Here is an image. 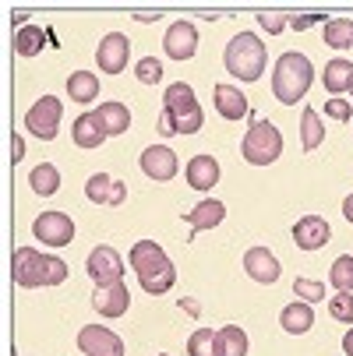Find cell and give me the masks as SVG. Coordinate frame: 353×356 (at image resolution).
<instances>
[{"instance_id": "6da1fadb", "label": "cell", "mask_w": 353, "mask_h": 356, "mask_svg": "<svg viewBox=\"0 0 353 356\" xmlns=\"http://www.w3.org/2000/svg\"><path fill=\"white\" fill-rule=\"evenodd\" d=\"M201 124H205V113H201L194 88L177 81L166 88L163 95V113H159V134L173 138V134H198Z\"/></svg>"}, {"instance_id": "7a4b0ae2", "label": "cell", "mask_w": 353, "mask_h": 356, "mask_svg": "<svg viewBox=\"0 0 353 356\" xmlns=\"http://www.w3.org/2000/svg\"><path fill=\"white\" fill-rule=\"evenodd\" d=\"M127 261L138 272V282H141L145 293L159 296V293H166L177 282V268H173V261L166 258V250L156 240H138L131 247V254H127Z\"/></svg>"}, {"instance_id": "3957f363", "label": "cell", "mask_w": 353, "mask_h": 356, "mask_svg": "<svg viewBox=\"0 0 353 356\" xmlns=\"http://www.w3.org/2000/svg\"><path fill=\"white\" fill-rule=\"evenodd\" d=\"M311 81H315V67L304 54H297V49L279 54V60L272 67V95L283 106H297V99L308 95Z\"/></svg>"}, {"instance_id": "277c9868", "label": "cell", "mask_w": 353, "mask_h": 356, "mask_svg": "<svg viewBox=\"0 0 353 356\" xmlns=\"http://www.w3.org/2000/svg\"><path fill=\"white\" fill-rule=\"evenodd\" d=\"M15 282L22 289H36V286H61L68 279V265L54 254H36L32 247H18L15 261H11Z\"/></svg>"}, {"instance_id": "5b68a950", "label": "cell", "mask_w": 353, "mask_h": 356, "mask_svg": "<svg viewBox=\"0 0 353 356\" xmlns=\"http://www.w3.org/2000/svg\"><path fill=\"white\" fill-rule=\"evenodd\" d=\"M223 64L233 78L240 81H258L265 74V42L255 35V32H237L230 42H226V54H223Z\"/></svg>"}, {"instance_id": "8992f818", "label": "cell", "mask_w": 353, "mask_h": 356, "mask_svg": "<svg viewBox=\"0 0 353 356\" xmlns=\"http://www.w3.org/2000/svg\"><path fill=\"white\" fill-rule=\"evenodd\" d=\"M240 152H244V159H247L251 166H269V163H276V159L283 156V134H279V127L269 124V120H255V124L247 127L244 141H240Z\"/></svg>"}, {"instance_id": "52a82bcc", "label": "cell", "mask_w": 353, "mask_h": 356, "mask_svg": "<svg viewBox=\"0 0 353 356\" xmlns=\"http://www.w3.org/2000/svg\"><path fill=\"white\" fill-rule=\"evenodd\" d=\"M61 120H64V106L57 95H42L32 103V110L25 113V127L29 134H36L39 141H54L57 131H61Z\"/></svg>"}, {"instance_id": "ba28073f", "label": "cell", "mask_w": 353, "mask_h": 356, "mask_svg": "<svg viewBox=\"0 0 353 356\" xmlns=\"http://www.w3.org/2000/svg\"><path fill=\"white\" fill-rule=\"evenodd\" d=\"M85 268H88V275H92L95 286H113V282L124 279V258H120L113 247H107V243L92 247Z\"/></svg>"}, {"instance_id": "9c48e42d", "label": "cell", "mask_w": 353, "mask_h": 356, "mask_svg": "<svg viewBox=\"0 0 353 356\" xmlns=\"http://www.w3.org/2000/svg\"><path fill=\"white\" fill-rule=\"evenodd\" d=\"M32 233L36 240H42L46 247H68L74 240V219L64 216V212H42L36 222H32Z\"/></svg>"}, {"instance_id": "30bf717a", "label": "cell", "mask_w": 353, "mask_h": 356, "mask_svg": "<svg viewBox=\"0 0 353 356\" xmlns=\"http://www.w3.org/2000/svg\"><path fill=\"white\" fill-rule=\"evenodd\" d=\"M127 54H131V42L124 32H110L99 39V49H95V60H99V71L107 74H120L127 67Z\"/></svg>"}, {"instance_id": "8fae6325", "label": "cell", "mask_w": 353, "mask_h": 356, "mask_svg": "<svg viewBox=\"0 0 353 356\" xmlns=\"http://www.w3.org/2000/svg\"><path fill=\"white\" fill-rule=\"evenodd\" d=\"M78 349L85 356H124V342L110 328H99V325H85L78 332Z\"/></svg>"}, {"instance_id": "7c38bea8", "label": "cell", "mask_w": 353, "mask_h": 356, "mask_svg": "<svg viewBox=\"0 0 353 356\" xmlns=\"http://www.w3.org/2000/svg\"><path fill=\"white\" fill-rule=\"evenodd\" d=\"M163 49H166V57H173V60H191L194 49H198V29L187 18L173 22L166 29V35H163Z\"/></svg>"}, {"instance_id": "4fadbf2b", "label": "cell", "mask_w": 353, "mask_h": 356, "mask_svg": "<svg viewBox=\"0 0 353 356\" xmlns=\"http://www.w3.org/2000/svg\"><path fill=\"white\" fill-rule=\"evenodd\" d=\"M244 272L255 279V282H262V286H272L283 275V265H279V258H276L269 247H251L244 254Z\"/></svg>"}, {"instance_id": "5bb4252c", "label": "cell", "mask_w": 353, "mask_h": 356, "mask_svg": "<svg viewBox=\"0 0 353 356\" xmlns=\"http://www.w3.org/2000/svg\"><path fill=\"white\" fill-rule=\"evenodd\" d=\"M329 240H332L329 219H322V216H304V219H297V226H293V243H297L300 250H322Z\"/></svg>"}, {"instance_id": "9a60e30c", "label": "cell", "mask_w": 353, "mask_h": 356, "mask_svg": "<svg viewBox=\"0 0 353 356\" xmlns=\"http://www.w3.org/2000/svg\"><path fill=\"white\" fill-rule=\"evenodd\" d=\"M141 170L152 180H173L180 166H177V156H173L170 145H148L141 152Z\"/></svg>"}, {"instance_id": "2e32d148", "label": "cell", "mask_w": 353, "mask_h": 356, "mask_svg": "<svg viewBox=\"0 0 353 356\" xmlns=\"http://www.w3.org/2000/svg\"><path fill=\"white\" fill-rule=\"evenodd\" d=\"M85 197L95 201V205H120L127 197V184L110 177V173H95L85 180Z\"/></svg>"}, {"instance_id": "e0dca14e", "label": "cell", "mask_w": 353, "mask_h": 356, "mask_svg": "<svg viewBox=\"0 0 353 356\" xmlns=\"http://www.w3.org/2000/svg\"><path fill=\"white\" fill-rule=\"evenodd\" d=\"M92 307L103 314V318H120L127 314L131 307V296H127V286L124 282H113V286H95L92 293Z\"/></svg>"}, {"instance_id": "ac0fdd59", "label": "cell", "mask_w": 353, "mask_h": 356, "mask_svg": "<svg viewBox=\"0 0 353 356\" xmlns=\"http://www.w3.org/2000/svg\"><path fill=\"white\" fill-rule=\"evenodd\" d=\"M184 177H187V187L191 191H212L216 184H219V163L212 159V156H194L191 163H187V170H184Z\"/></svg>"}, {"instance_id": "d6986e66", "label": "cell", "mask_w": 353, "mask_h": 356, "mask_svg": "<svg viewBox=\"0 0 353 356\" xmlns=\"http://www.w3.org/2000/svg\"><path fill=\"white\" fill-rule=\"evenodd\" d=\"M226 219V205L219 197H201L198 205L187 212V226L194 229V233H201V229H212V226H219Z\"/></svg>"}, {"instance_id": "ffe728a7", "label": "cell", "mask_w": 353, "mask_h": 356, "mask_svg": "<svg viewBox=\"0 0 353 356\" xmlns=\"http://www.w3.org/2000/svg\"><path fill=\"white\" fill-rule=\"evenodd\" d=\"M71 138H74L78 148H99L107 141V127L99 120V113H81L71 127Z\"/></svg>"}, {"instance_id": "44dd1931", "label": "cell", "mask_w": 353, "mask_h": 356, "mask_svg": "<svg viewBox=\"0 0 353 356\" xmlns=\"http://www.w3.org/2000/svg\"><path fill=\"white\" fill-rule=\"evenodd\" d=\"M212 99H216V110H219L226 120L247 117V99H244L240 88H233V85H216V88H212Z\"/></svg>"}, {"instance_id": "7402d4cb", "label": "cell", "mask_w": 353, "mask_h": 356, "mask_svg": "<svg viewBox=\"0 0 353 356\" xmlns=\"http://www.w3.org/2000/svg\"><path fill=\"white\" fill-rule=\"evenodd\" d=\"M279 325H283L290 335H304V332H311V325H315V311H311V303L297 300V303H290V307H283Z\"/></svg>"}, {"instance_id": "603a6c76", "label": "cell", "mask_w": 353, "mask_h": 356, "mask_svg": "<svg viewBox=\"0 0 353 356\" xmlns=\"http://www.w3.org/2000/svg\"><path fill=\"white\" fill-rule=\"evenodd\" d=\"M29 187L39 194V197H54L61 191V170L54 163H39L32 173H29Z\"/></svg>"}, {"instance_id": "cb8c5ba5", "label": "cell", "mask_w": 353, "mask_h": 356, "mask_svg": "<svg viewBox=\"0 0 353 356\" xmlns=\"http://www.w3.org/2000/svg\"><path fill=\"white\" fill-rule=\"evenodd\" d=\"M99 88H103V85H99V78L92 74V71H74L71 78H68V95L74 99V103H92V99L99 95Z\"/></svg>"}, {"instance_id": "d4e9b609", "label": "cell", "mask_w": 353, "mask_h": 356, "mask_svg": "<svg viewBox=\"0 0 353 356\" xmlns=\"http://www.w3.org/2000/svg\"><path fill=\"white\" fill-rule=\"evenodd\" d=\"M322 141H325L322 117H318V110H315V106H308L304 113H300V145H304V152H315Z\"/></svg>"}, {"instance_id": "484cf974", "label": "cell", "mask_w": 353, "mask_h": 356, "mask_svg": "<svg viewBox=\"0 0 353 356\" xmlns=\"http://www.w3.org/2000/svg\"><path fill=\"white\" fill-rule=\"evenodd\" d=\"M353 85V64L346 57H336L325 64V88L329 92H350Z\"/></svg>"}, {"instance_id": "4316f807", "label": "cell", "mask_w": 353, "mask_h": 356, "mask_svg": "<svg viewBox=\"0 0 353 356\" xmlns=\"http://www.w3.org/2000/svg\"><path fill=\"white\" fill-rule=\"evenodd\" d=\"M322 35H325V46H332V49H353V18L325 22Z\"/></svg>"}, {"instance_id": "83f0119b", "label": "cell", "mask_w": 353, "mask_h": 356, "mask_svg": "<svg viewBox=\"0 0 353 356\" xmlns=\"http://www.w3.org/2000/svg\"><path fill=\"white\" fill-rule=\"evenodd\" d=\"M95 113H99V120H103L107 134H124L131 127V110L124 103H103Z\"/></svg>"}, {"instance_id": "f1b7e54d", "label": "cell", "mask_w": 353, "mask_h": 356, "mask_svg": "<svg viewBox=\"0 0 353 356\" xmlns=\"http://www.w3.org/2000/svg\"><path fill=\"white\" fill-rule=\"evenodd\" d=\"M187 356H223L219 332H212V328H198V332L187 339Z\"/></svg>"}, {"instance_id": "f546056e", "label": "cell", "mask_w": 353, "mask_h": 356, "mask_svg": "<svg viewBox=\"0 0 353 356\" xmlns=\"http://www.w3.org/2000/svg\"><path fill=\"white\" fill-rule=\"evenodd\" d=\"M42 42H46V32L39 25H25V29L15 32V54L18 57H36L42 49Z\"/></svg>"}, {"instance_id": "4dcf8cb0", "label": "cell", "mask_w": 353, "mask_h": 356, "mask_svg": "<svg viewBox=\"0 0 353 356\" xmlns=\"http://www.w3.org/2000/svg\"><path fill=\"white\" fill-rule=\"evenodd\" d=\"M219 346H223V356H247V332L240 325H226L219 328Z\"/></svg>"}, {"instance_id": "1f68e13d", "label": "cell", "mask_w": 353, "mask_h": 356, "mask_svg": "<svg viewBox=\"0 0 353 356\" xmlns=\"http://www.w3.org/2000/svg\"><path fill=\"white\" fill-rule=\"evenodd\" d=\"M329 282L336 286V293H353V254H343V258L332 261Z\"/></svg>"}, {"instance_id": "d6a6232c", "label": "cell", "mask_w": 353, "mask_h": 356, "mask_svg": "<svg viewBox=\"0 0 353 356\" xmlns=\"http://www.w3.org/2000/svg\"><path fill=\"white\" fill-rule=\"evenodd\" d=\"M134 74H138L141 85H156V81L163 78V64H159V57H141V60L134 64Z\"/></svg>"}, {"instance_id": "836d02e7", "label": "cell", "mask_w": 353, "mask_h": 356, "mask_svg": "<svg viewBox=\"0 0 353 356\" xmlns=\"http://www.w3.org/2000/svg\"><path fill=\"white\" fill-rule=\"evenodd\" d=\"M293 289H297V296L304 300V303L325 300V282H315V279H308V275H300V279H293Z\"/></svg>"}, {"instance_id": "e575fe53", "label": "cell", "mask_w": 353, "mask_h": 356, "mask_svg": "<svg viewBox=\"0 0 353 356\" xmlns=\"http://www.w3.org/2000/svg\"><path fill=\"white\" fill-rule=\"evenodd\" d=\"M329 311H332L336 321L353 325V293H336V296L329 300Z\"/></svg>"}, {"instance_id": "d590c367", "label": "cell", "mask_w": 353, "mask_h": 356, "mask_svg": "<svg viewBox=\"0 0 353 356\" xmlns=\"http://www.w3.org/2000/svg\"><path fill=\"white\" fill-rule=\"evenodd\" d=\"M258 22L269 29V35H276V32H283V25L290 22V15H283V11H262Z\"/></svg>"}, {"instance_id": "8d00e7d4", "label": "cell", "mask_w": 353, "mask_h": 356, "mask_svg": "<svg viewBox=\"0 0 353 356\" xmlns=\"http://www.w3.org/2000/svg\"><path fill=\"white\" fill-rule=\"evenodd\" d=\"M325 22V15H318V11H308V15H290V25L297 29V32H304V29H311V25H322Z\"/></svg>"}, {"instance_id": "74e56055", "label": "cell", "mask_w": 353, "mask_h": 356, "mask_svg": "<svg viewBox=\"0 0 353 356\" xmlns=\"http://www.w3.org/2000/svg\"><path fill=\"white\" fill-rule=\"evenodd\" d=\"M325 113L332 117V120H350V103H346V99H332V103H325Z\"/></svg>"}, {"instance_id": "f35d334b", "label": "cell", "mask_w": 353, "mask_h": 356, "mask_svg": "<svg viewBox=\"0 0 353 356\" xmlns=\"http://www.w3.org/2000/svg\"><path fill=\"white\" fill-rule=\"evenodd\" d=\"M22 156H25V141L22 134H11V163H22Z\"/></svg>"}, {"instance_id": "ab89813d", "label": "cell", "mask_w": 353, "mask_h": 356, "mask_svg": "<svg viewBox=\"0 0 353 356\" xmlns=\"http://www.w3.org/2000/svg\"><path fill=\"white\" fill-rule=\"evenodd\" d=\"M180 311L191 314V318H198V314H201V303H198L194 296H184V300H180Z\"/></svg>"}, {"instance_id": "60d3db41", "label": "cell", "mask_w": 353, "mask_h": 356, "mask_svg": "<svg viewBox=\"0 0 353 356\" xmlns=\"http://www.w3.org/2000/svg\"><path fill=\"white\" fill-rule=\"evenodd\" d=\"M343 216H346V222H353V194L343 197Z\"/></svg>"}, {"instance_id": "b9f144b4", "label": "cell", "mask_w": 353, "mask_h": 356, "mask_svg": "<svg viewBox=\"0 0 353 356\" xmlns=\"http://www.w3.org/2000/svg\"><path fill=\"white\" fill-rule=\"evenodd\" d=\"M343 353H346V356H353V328L343 335Z\"/></svg>"}, {"instance_id": "7bdbcfd3", "label": "cell", "mask_w": 353, "mask_h": 356, "mask_svg": "<svg viewBox=\"0 0 353 356\" xmlns=\"http://www.w3.org/2000/svg\"><path fill=\"white\" fill-rule=\"evenodd\" d=\"M134 18H138V22H156L159 11H134Z\"/></svg>"}, {"instance_id": "ee69618b", "label": "cell", "mask_w": 353, "mask_h": 356, "mask_svg": "<svg viewBox=\"0 0 353 356\" xmlns=\"http://www.w3.org/2000/svg\"><path fill=\"white\" fill-rule=\"evenodd\" d=\"M350 92H353V85H350Z\"/></svg>"}, {"instance_id": "f6af8a7d", "label": "cell", "mask_w": 353, "mask_h": 356, "mask_svg": "<svg viewBox=\"0 0 353 356\" xmlns=\"http://www.w3.org/2000/svg\"><path fill=\"white\" fill-rule=\"evenodd\" d=\"M163 356H166V353H163Z\"/></svg>"}]
</instances>
